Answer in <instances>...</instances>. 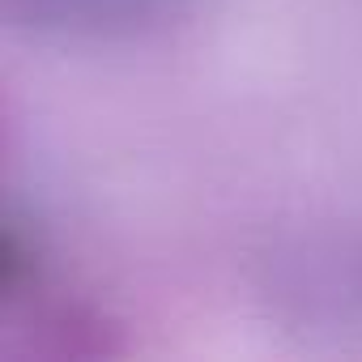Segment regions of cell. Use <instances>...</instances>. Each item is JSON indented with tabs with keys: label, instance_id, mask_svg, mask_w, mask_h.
Instances as JSON below:
<instances>
[{
	"label": "cell",
	"instance_id": "cell-1",
	"mask_svg": "<svg viewBox=\"0 0 362 362\" xmlns=\"http://www.w3.org/2000/svg\"><path fill=\"white\" fill-rule=\"evenodd\" d=\"M197 0H9V9L43 30L64 35H136L149 26H166L188 13Z\"/></svg>",
	"mask_w": 362,
	"mask_h": 362
}]
</instances>
